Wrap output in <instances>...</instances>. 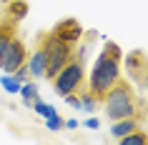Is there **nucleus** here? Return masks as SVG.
I'll return each instance as SVG.
<instances>
[{
    "instance_id": "obj_20",
    "label": "nucleus",
    "mask_w": 148,
    "mask_h": 145,
    "mask_svg": "<svg viewBox=\"0 0 148 145\" xmlns=\"http://www.w3.org/2000/svg\"><path fill=\"white\" fill-rule=\"evenodd\" d=\"M75 128H80V123L75 120V118H70V120H65V130H75Z\"/></svg>"
},
{
    "instance_id": "obj_3",
    "label": "nucleus",
    "mask_w": 148,
    "mask_h": 145,
    "mask_svg": "<svg viewBox=\"0 0 148 145\" xmlns=\"http://www.w3.org/2000/svg\"><path fill=\"white\" fill-rule=\"evenodd\" d=\"M38 45L45 50V58H48V68H45V78H48V80H53L55 73H58V70L75 55V45H70V43H65V40H60L53 30L38 33Z\"/></svg>"
},
{
    "instance_id": "obj_4",
    "label": "nucleus",
    "mask_w": 148,
    "mask_h": 145,
    "mask_svg": "<svg viewBox=\"0 0 148 145\" xmlns=\"http://www.w3.org/2000/svg\"><path fill=\"white\" fill-rule=\"evenodd\" d=\"M50 83H53V90L58 93L60 98L68 95V93H78L80 88L86 85V60H80V58L73 55V58L55 73V78Z\"/></svg>"
},
{
    "instance_id": "obj_15",
    "label": "nucleus",
    "mask_w": 148,
    "mask_h": 145,
    "mask_svg": "<svg viewBox=\"0 0 148 145\" xmlns=\"http://www.w3.org/2000/svg\"><path fill=\"white\" fill-rule=\"evenodd\" d=\"M33 110H35V115H40V118H50V115H53L55 113V108L53 105H50V103H45V100H35V103H33Z\"/></svg>"
},
{
    "instance_id": "obj_2",
    "label": "nucleus",
    "mask_w": 148,
    "mask_h": 145,
    "mask_svg": "<svg viewBox=\"0 0 148 145\" xmlns=\"http://www.w3.org/2000/svg\"><path fill=\"white\" fill-rule=\"evenodd\" d=\"M101 103L110 120H121V118H140V120H146V115H148V105L138 98V93L131 85V80H123V78H118V83L103 95Z\"/></svg>"
},
{
    "instance_id": "obj_21",
    "label": "nucleus",
    "mask_w": 148,
    "mask_h": 145,
    "mask_svg": "<svg viewBox=\"0 0 148 145\" xmlns=\"http://www.w3.org/2000/svg\"><path fill=\"white\" fill-rule=\"evenodd\" d=\"M140 88H146V90H148V68H146V73H143V85H140Z\"/></svg>"
},
{
    "instance_id": "obj_7",
    "label": "nucleus",
    "mask_w": 148,
    "mask_h": 145,
    "mask_svg": "<svg viewBox=\"0 0 148 145\" xmlns=\"http://www.w3.org/2000/svg\"><path fill=\"white\" fill-rule=\"evenodd\" d=\"M123 63H125V70H128V78L140 88L143 85V73L148 68V55L143 50H133L131 55H125Z\"/></svg>"
},
{
    "instance_id": "obj_19",
    "label": "nucleus",
    "mask_w": 148,
    "mask_h": 145,
    "mask_svg": "<svg viewBox=\"0 0 148 145\" xmlns=\"http://www.w3.org/2000/svg\"><path fill=\"white\" fill-rule=\"evenodd\" d=\"M83 125H86L88 130H98V128H101V120H98V118H93V115H90V118H88V120L83 123Z\"/></svg>"
},
{
    "instance_id": "obj_14",
    "label": "nucleus",
    "mask_w": 148,
    "mask_h": 145,
    "mask_svg": "<svg viewBox=\"0 0 148 145\" xmlns=\"http://www.w3.org/2000/svg\"><path fill=\"white\" fill-rule=\"evenodd\" d=\"M78 93H80V103H83V110H86V113H93V110H95V105H98L101 100L95 98V95H93L90 90H88L86 85H83V88H80Z\"/></svg>"
},
{
    "instance_id": "obj_9",
    "label": "nucleus",
    "mask_w": 148,
    "mask_h": 145,
    "mask_svg": "<svg viewBox=\"0 0 148 145\" xmlns=\"http://www.w3.org/2000/svg\"><path fill=\"white\" fill-rule=\"evenodd\" d=\"M143 128V120L140 118H121V120H110V135L116 138V140H121L123 135H128V133H133V130Z\"/></svg>"
},
{
    "instance_id": "obj_11",
    "label": "nucleus",
    "mask_w": 148,
    "mask_h": 145,
    "mask_svg": "<svg viewBox=\"0 0 148 145\" xmlns=\"http://www.w3.org/2000/svg\"><path fill=\"white\" fill-rule=\"evenodd\" d=\"M28 10H30V5H28L25 0H10L8 5H5V18H10V20L20 23V20L28 15Z\"/></svg>"
},
{
    "instance_id": "obj_8",
    "label": "nucleus",
    "mask_w": 148,
    "mask_h": 145,
    "mask_svg": "<svg viewBox=\"0 0 148 145\" xmlns=\"http://www.w3.org/2000/svg\"><path fill=\"white\" fill-rule=\"evenodd\" d=\"M25 68L30 73L33 80H40L45 78V68H48V58H45V50L43 48H35V50H28V60H25Z\"/></svg>"
},
{
    "instance_id": "obj_12",
    "label": "nucleus",
    "mask_w": 148,
    "mask_h": 145,
    "mask_svg": "<svg viewBox=\"0 0 148 145\" xmlns=\"http://www.w3.org/2000/svg\"><path fill=\"white\" fill-rule=\"evenodd\" d=\"M118 143L121 145H148V133L143 128H138V130H133V133H128V135H123Z\"/></svg>"
},
{
    "instance_id": "obj_18",
    "label": "nucleus",
    "mask_w": 148,
    "mask_h": 145,
    "mask_svg": "<svg viewBox=\"0 0 148 145\" xmlns=\"http://www.w3.org/2000/svg\"><path fill=\"white\" fill-rule=\"evenodd\" d=\"M13 75H15L18 80H20V83H25V80H30V73H28V68H25V65H20V68H18L15 73H13Z\"/></svg>"
},
{
    "instance_id": "obj_22",
    "label": "nucleus",
    "mask_w": 148,
    "mask_h": 145,
    "mask_svg": "<svg viewBox=\"0 0 148 145\" xmlns=\"http://www.w3.org/2000/svg\"><path fill=\"white\" fill-rule=\"evenodd\" d=\"M0 3H3V5H8V3H10V0H0Z\"/></svg>"
},
{
    "instance_id": "obj_17",
    "label": "nucleus",
    "mask_w": 148,
    "mask_h": 145,
    "mask_svg": "<svg viewBox=\"0 0 148 145\" xmlns=\"http://www.w3.org/2000/svg\"><path fill=\"white\" fill-rule=\"evenodd\" d=\"M65 103L70 108H75V110H83V103H80V93H68V95H63Z\"/></svg>"
},
{
    "instance_id": "obj_10",
    "label": "nucleus",
    "mask_w": 148,
    "mask_h": 145,
    "mask_svg": "<svg viewBox=\"0 0 148 145\" xmlns=\"http://www.w3.org/2000/svg\"><path fill=\"white\" fill-rule=\"evenodd\" d=\"M18 95H20V100H23V105L25 108H30L33 103H35V100L40 98V90H38V83H35V80H25L23 85H20V93H18Z\"/></svg>"
},
{
    "instance_id": "obj_6",
    "label": "nucleus",
    "mask_w": 148,
    "mask_h": 145,
    "mask_svg": "<svg viewBox=\"0 0 148 145\" xmlns=\"http://www.w3.org/2000/svg\"><path fill=\"white\" fill-rule=\"evenodd\" d=\"M53 33L58 35L60 40H65V43H70V45H78L80 40H83V25H80V20H75V18H63V20H58L53 28Z\"/></svg>"
},
{
    "instance_id": "obj_1",
    "label": "nucleus",
    "mask_w": 148,
    "mask_h": 145,
    "mask_svg": "<svg viewBox=\"0 0 148 145\" xmlns=\"http://www.w3.org/2000/svg\"><path fill=\"white\" fill-rule=\"evenodd\" d=\"M121 63H123L121 45L113 43V40H106V48L98 53L93 68H90V73H88V80H86V88L93 93L98 100H103V95L118 83L121 68H123Z\"/></svg>"
},
{
    "instance_id": "obj_13",
    "label": "nucleus",
    "mask_w": 148,
    "mask_h": 145,
    "mask_svg": "<svg viewBox=\"0 0 148 145\" xmlns=\"http://www.w3.org/2000/svg\"><path fill=\"white\" fill-rule=\"evenodd\" d=\"M20 85L23 83H20L13 73H3V78H0V88L8 93V95H18V93H20Z\"/></svg>"
},
{
    "instance_id": "obj_5",
    "label": "nucleus",
    "mask_w": 148,
    "mask_h": 145,
    "mask_svg": "<svg viewBox=\"0 0 148 145\" xmlns=\"http://www.w3.org/2000/svg\"><path fill=\"white\" fill-rule=\"evenodd\" d=\"M25 60H28V48L15 35V38L10 40V45L5 48L3 58H0V68H3V73H15L20 65H25Z\"/></svg>"
},
{
    "instance_id": "obj_16",
    "label": "nucleus",
    "mask_w": 148,
    "mask_h": 145,
    "mask_svg": "<svg viewBox=\"0 0 148 145\" xmlns=\"http://www.w3.org/2000/svg\"><path fill=\"white\" fill-rule=\"evenodd\" d=\"M45 128L53 130V133H60V130H65V120H63L58 113H53L50 118H45Z\"/></svg>"
}]
</instances>
